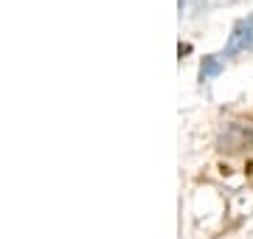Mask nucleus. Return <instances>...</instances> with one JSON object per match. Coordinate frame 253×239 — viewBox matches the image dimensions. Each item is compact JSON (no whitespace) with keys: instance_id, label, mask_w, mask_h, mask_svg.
Returning <instances> with one entry per match:
<instances>
[{"instance_id":"nucleus-1","label":"nucleus","mask_w":253,"mask_h":239,"mask_svg":"<svg viewBox=\"0 0 253 239\" xmlns=\"http://www.w3.org/2000/svg\"><path fill=\"white\" fill-rule=\"evenodd\" d=\"M251 28H253V17L236 23L234 26V37H231V42H228V54H236V51L251 48Z\"/></svg>"},{"instance_id":"nucleus-2","label":"nucleus","mask_w":253,"mask_h":239,"mask_svg":"<svg viewBox=\"0 0 253 239\" xmlns=\"http://www.w3.org/2000/svg\"><path fill=\"white\" fill-rule=\"evenodd\" d=\"M219 71V62L214 59V56H206V62H203V68H200V79H208L211 74H217Z\"/></svg>"},{"instance_id":"nucleus-3","label":"nucleus","mask_w":253,"mask_h":239,"mask_svg":"<svg viewBox=\"0 0 253 239\" xmlns=\"http://www.w3.org/2000/svg\"><path fill=\"white\" fill-rule=\"evenodd\" d=\"M189 51H191V45H189V42H183V45L177 48V54H180V56H183V54H189Z\"/></svg>"}]
</instances>
